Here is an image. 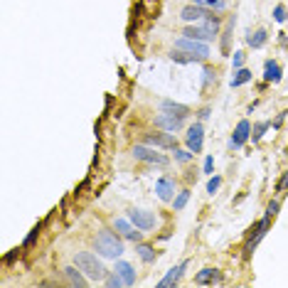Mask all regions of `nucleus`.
<instances>
[{"mask_svg": "<svg viewBox=\"0 0 288 288\" xmlns=\"http://www.w3.org/2000/svg\"><path fill=\"white\" fill-rule=\"evenodd\" d=\"M74 263L86 273V278H89V281H101V278H106V268H104V263H101L94 254H89V251H79V254L74 256Z\"/></svg>", "mask_w": 288, "mask_h": 288, "instance_id": "3", "label": "nucleus"}, {"mask_svg": "<svg viewBox=\"0 0 288 288\" xmlns=\"http://www.w3.org/2000/svg\"><path fill=\"white\" fill-rule=\"evenodd\" d=\"M251 138V123L244 118V121H239L236 123V128H234V133H232V138H229V148H241L244 143Z\"/></svg>", "mask_w": 288, "mask_h": 288, "instance_id": "7", "label": "nucleus"}, {"mask_svg": "<svg viewBox=\"0 0 288 288\" xmlns=\"http://www.w3.org/2000/svg\"><path fill=\"white\" fill-rule=\"evenodd\" d=\"M64 276H67V281H69V286H77V288H84V286H89V278H86V273L74 263V266H64V271H62Z\"/></svg>", "mask_w": 288, "mask_h": 288, "instance_id": "12", "label": "nucleus"}, {"mask_svg": "<svg viewBox=\"0 0 288 288\" xmlns=\"http://www.w3.org/2000/svg\"><path fill=\"white\" fill-rule=\"evenodd\" d=\"M146 143L148 146H156V148H175V138L170 133H148Z\"/></svg>", "mask_w": 288, "mask_h": 288, "instance_id": "14", "label": "nucleus"}, {"mask_svg": "<svg viewBox=\"0 0 288 288\" xmlns=\"http://www.w3.org/2000/svg\"><path fill=\"white\" fill-rule=\"evenodd\" d=\"M183 123H185V118H180V116H170V113H160V116L156 118V126H158V128H163V131H168V133L180 131V128H183Z\"/></svg>", "mask_w": 288, "mask_h": 288, "instance_id": "11", "label": "nucleus"}, {"mask_svg": "<svg viewBox=\"0 0 288 288\" xmlns=\"http://www.w3.org/2000/svg\"><path fill=\"white\" fill-rule=\"evenodd\" d=\"M106 286H108V288H121V286H126V283H123V278L113 271V273L106 276Z\"/></svg>", "mask_w": 288, "mask_h": 288, "instance_id": "29", "label": "nucleus"}, {"mask_svg": "<svg viewBox=\"0 0 288 288\" xmlns=\"http://www.w3.org/2000/svg\"><path fill=\"white\" fill-rule=\"evenodd\" d=\"M232 32H234V18L229 20L224 35H222V54H229V42H232Z\"/></svg>", "mask_w": 288, "mask_h": 288, "instance_id": "24", "label": "nucleus"}, {"mask_svg": "<svg viewBox=\"0 0 288 288\" xmlns=\"http://www.w3.org/2000/svg\"><path fill=\"white\" fill-rule=\"evenodd\" d=\"M156 192H158V197H160L163 202H170V200H173V192H175V183H173L170 178H160V180L156 183Z\"/></svg>", "mask_w": 288, "mask_h": 288, "instance_id": "18", "label": "nucleus"}, {"mask_svg": "<svg viewBox=\"0 0 288 288\" xmlns=\"http://www.w3.org/2000/svg\"><path fill=\"white\" fill-rule=\"evenodd\" d=\"M219 281H222V271L219 268H202L195 276V283L197 286H212V283H219Z\"/></svg>", "mask_w": 288, "mask_h": 288, "instance_id": "15", "label": "nucleus"}, {"mask_svg": "<svg viewBox=\"0 0 288 288\" xmlns=\"http://www.w3.org/2000/svg\"><path fill=\"white\" fill-rule=\"evenodd\" d=\"M175 47L187 50V52H192V54H200L202 59H207V57H209V47H207V42H200V40H192V37H185V35L175 42Z\"/></svg>", "mask_w": 288, "mask_h": 288, "instance_id": "8", "label": "nucleus"}, {"mask_svg": "<svg viewBox=\"0 0 288 288\" xmlns=\"http://www.w3.org/2000/svg\"><path fill=\"white\" fill-rule=\"evenodd\" d=\"M278 209H281V202H278V200H271V202H268V207H266V214H268V217H276V214H278Z\"/></svg>", "mask_w": 288, "mask_h": 288, "instance_id": "35", "label": "nucleus"}, {"mask_svg": "<svg viewBox=\"0 0 288 288\" xmlns=\"http://www.w3.org/2000/svg\"><path fill=\"white\" fill-rule=\"evenodd\" d=\"M140 232H143V229H140ZM140 232H135V229H131V232L126 234V239H131V241H135V244H138V241H140Z\"/></svg>", "mask_w": 288, "mask_h": 288, "instance_id": "39", "label": "nucleus"}, {"mask_svg": "<svg viewBox=\"0 0 288 288\" xmlns=\"http://www.w3.org/2000/svg\"><path fill=\"white\" fill-rule=\"evenodd\" d=\"M286 18H288L286 5H276V8H273V20H276V23H286Z\"/></svg>", "mask_w": 288, "mask_h": 288, "instance_id": "32", "label": "nucleus"}, {"mask_svg": "<svg viewBox=\"0 0 288 288\" xmlns=\"http://www.w3.org/2000/svg\"><path fill=\"white\" fill-rule=\"evenodd\" d=\"M135 251H138V256L146 261V263H153V261H156V251H153V246H148V244H140V241H138Z\"/></svg>", "mask_w": 288, "mask_h": 288, "instance_id": "22", "label": "nucleus"}, {"mask_svg": "<svg viewBox=\"0 0 288 288\" xmlns=\"http://www.w3.org/2000/svg\"><path fill=\"white\" fill-rule=\"evenodd\" d=\"M207 175H212V170H214V160H212V156H207L205 158V168H202Z\"/></svg>", "mask_w": 288, "mask_h": 288, "instance_id": "38", "label": "nucleus"}, {"mask_svg": "<svg viewBox=\"0 0 288 288\" xmlns=\"http://www.w3.org/2000/svg\"><path fill=\"white\" fill-rule=\"evenodd\" d=\"M207 15H212L205 5H195V3H190V5H185L183 10H180V18L185 20V23H200V20H205Z\"/></svg>", "mask_w": 288, "mask_h": 288, "instance_id": "10", "label": "nucleus"}, {"mask_svg": "<svg viewBox=\"0 0 288 288\" xmlns=\"http://www.w3.org/2000/svg\"><path fill=\"white\" fill-rule=\"evenodd\" d=\"M128 219H131V224H135V229H143V232H151L156 227V217L148 209L133 207V209H128Z\"/></svg>", "mask_w": 288, "mask_h": 288, "instance_id": "5", "label": "nucleus"}, {"mask_svg": "<svg viewBox=\"0 0 288 288\" xmlns=\"http://www.w3.org/2000/svg\"><path fill=\"white\" fill-rule=\"evenodd\" d=\"M268 128H271V123H268V121H261V123H256V126H254V131H251V138H254V143H259Z\"/></svg>", "mask_w": 288, "mask_h": 288, "instance_id": "25", "label": "nucleus"}, {"mask_svg": "<svg viewBox=\"0 0 288 288\" xmlns=\"http://www.w3.org/2000/svg\"><path fill=\"white\" fill-rule=\"evenodd\" d=\"M183 35L192 37V40H200V42H212L219 35V18L217 15H207L202 25H187L183 30Z\"/></svg>", "mask_w": 288, "mask_h": 288, "instance_id": "2", "label": "nucleus"}, {"mask_svg": "<svg viewBox=\"0 0 288 288\" xmlns=\"http://www.w3.org/2000/svg\"><path fill=\"white\" fill-rule=\"evenodd\" d=\"M202 146H205V128H202V123H195L187 131V148L197 156V153H202Z\"/></svg>", "mask_w": 288, "mask_h": 288, "instance_id": "9", "label": "nucleus"}, {"mask_svg": "<svg viewBox=\"0 0 288 288\" xmlns=\"http://www.w3.org/2000/svg\"><path fill=\"white\" fill-rule=\"evenodd\" d=\"M170 59H173V62H178V64H192V62H202V57H200V54H192V52H187V50H180V47H175V50L170 52Z\"/></svg>", "mask_w": 288, "mask_h": 288, "instance_id": "19", "label": "nucleus"}, {"mask_svg": "<svg viewBox=\"0 0 288 288\" xmlns=\"http://www.w3.org/2000/svg\"><path fill=\"white\" fill-rule=\"evenodd\" d=\"M276 190H278V192H286V190H288V170H286V173L281 175V180L276 183Z\"/></svg>", "mask_w": 288, "mask_h": 288, "instance_id": "36", "label": "nucleus"}, {"mask_svg": "<svg viewBox=\"0 0 288 288\" xmlns=\"http://www.w3.org/2000/svg\"><path fill=\"white\" fill-rule=\"evenodd\" d=\"M94 251L106 256V259H118L123 254V241L111 229H101L94 239Z\"/></svg>", "mask_w": 288, "mask_h": 288, "instance_id": "1", "label": "nucleus"}, {"mask_svg": "<svg viewBox=\"0 0 288 288\" xmlns=\"http://www.w3.org/2000/svg\"><path fill=\"white\" fill-rule=\"evenodd\" d=\"M244 52H234V69H241L244 67Z\"/></svg>", "mask_w": 288, "mask_h": 288, "instance_id": "37", "label": "nucleus"}, {"mask_svg": "<svg viewBox=\"0 0 288 288\" xmlns=\"http://www.w3.org/2000/svg\"><path fill=\"white\" fill-rule=\"evenodd\" d=\"M268 222H271V217L268 214H263V219H259L251 229H249V236H246V244H244V259L249 261L251 259V254H254V249L259 246V241L266 236V232H268Z\"/></svg>", "mask_w": 288, "mask_h": 288, "instance_id": "4", "label": "nucleus"}, {"mask_svg": "<svg viewBox=\"0 0 288 288\" xmlns=\"http://www.w3.org/2000/svg\"><path fill=\"white\" fill-rule=\"evenodd\" d=\"M249 79H251V72L241 67V69H236V77H232V81H229V84H232V89H236V86H241V84H246Z\"/></svg>", "mask_w": 288, "mask_h": 288, "instance_id": "23", "label": "nucleus"}, {"mask_svg": "<svg viewBox=\"0 0 288 288\" xmlns=\"http://www.w3.org/2000/svg\"><path fill=\"white\" fill-rule=\"evenodd\" d=\"M160 113H170V116L187 118V116H190V106H185V104H175V101H163V104H160Z\"/></svg>", "mask_w": 288, "mask_h": 288, "instance_id": "17", "label": "nucleus"}, {"mask_svg": "<svg viewBox=\"0 0 288 288\" xmlns=\"http://www.w3.org/2000/svg\"><path fill=\"white\" fill-rule=\"evenodd\" d=\"M281 67H278V62H273V59H266L263 62V81L266 84H278L281 81Z\"/></svg>", "mask_w": 288, "mask_h": 288, "instance_id": "16", "label": "nucleus"}, {"mask_svg": "<svg viewBox=\"0 0 288 288\" xmlns=\"http://www.w3.org/2000/svg\"><path fill=\"white\" fill-rule=\"evenodd\" d=\"M219 185H222V178H219V175L209 178V183H207V195H214V192L219 190Z\"/></svg>", "mask_w": 288, "mask_h": 288, "instance_id": "33", "label": "nucleus"}, {"mask_svg": "<svg viewBox=\"0 0 288 288\" xmlns=\"http://www.w3.org/2000/svg\"><path fill=\"white\" fill-rule=\"evenodd\" d=\"M40 232H42V224H37V227H32V229H30V234L25 236V241H23V249H30V246L35 244V239L40 236Z\"/></svg>", "mask_w": 288, "mask_h": 288, "instance_id": "27", "label": "nucleus"}, {"mask_svg": "<svg viewBox=\"0 0 288 288\" xmlns=\"http://www.w3.org/2000/svg\"><path fill=\"white\" fill-rule=\"evenodd\" d=\"M113 271L123 278V283H126V286H135V271H133V266H131L128 261H118Z\"/></svg>", "mask_w": 288, "mask_h": 288, "instance_id": "20", "label": "nucleus"}, {"mask_svg": "<svg viewBox=\"0 0 288 288\" xmlns=\"http://www.w3.org/2000/svg\"><path fill=\"white\" fill-rule=\"evenodd\" d=\"M209 113H212V111H209V108H207V106H205V108H202V111H200V113H197V116H200V121H205V118H207V116H209Z\"/></svg>", "mask_w": 288, "mask_h": 288, "instance_id": "40", "label": "nucleus"}, {"mask_svg": "<svg viewBox=\"0 0 288 288\" xmlns=\"http://www.w3.org/2000/svg\"><path fill=\"white\" fill-rule=\"evenodd\" d=\"M266 40H268V32H266V30H256L254 35H249V37H246L249 47H254V50H261V47L266 45Z\"/></svg>", "mask_w": 288, "mask_h": 288, "instance_id": "21", "label": "nucleus"}, {"mask_svg": "<svg viewBox=\"0 0 288 288\" xmlns=\"http://www.w3.org/2000/svg\"><path fill=\"white\" fill-rule=\"evenodd\" d=\"M113 229L121 232V234L126 236V234L131 232V219H116V222H113Z\"/></svg>", "mask_w": 288, "mask_h": 288, "instance_id": "30", "label": "nucleus"}, {"mask_svg": "<svg viewBox=\"0 0 288 288\" xmlns=\"http://www.w3.org/2000/svg\"><path fill=\"white\" fill-rule=\"evenodd\" d=\"M214 77H217V74H214V69H212V67H205V69H202V86L207 89V86L212 84V79H214Z\"/></svg>", "mask_w": 288, "mask_h": 288, "instance_id": "31", "label": "nucleus"}, {"mask_svg": "<svg viewBox=\"0 0 288 288\" xmlns=\"http://www.w3.org/2000/svg\"><path fill=\"white\" fill-rule=\"evenodd\" d=\"M192 158H195V153H192L190 148H187V151H183V148H175V160H178V163H190Z\"/></svg>", "mask_w": 288, "mask_h": 288, "instance_id": "28", "label": "nucleus"}, {"mask_svg": "<svg viewBox=\"0 0 288 288\" xmlns=\"http://www.w3.org/2000/svg\"><path fill=\"white\" fill-rule=\"evenodd\" d=\"M190 202V190H183L178 197H175V202H173V207H175V212H180V209H185V205Z\"/></svg>", "mask_w": 288, "mask_h": 288, "instance_id": "26", "label": "nucleus"}, {"mask_svg": "<svg viewBox=\"0 0 288 288\" xmlns=\"http://www.w3.org/2000/svg\"><path fill=\"white\" fill-rule=\"evenodd\" d=\"M195 5H214L217 10H224V0H192Z\"/></svg>", "mask_w": 288, "mask_h": 288, "instance_id": "34", "label": "nucleus"}, {"mask_svg": "<svg viewBox=\"0 0 288 288\" xmlns=\"http://www.w3.org/2000/svg\"><path fill=\"white\" fill-rule=\"evenodd\" d=\"M187 263H190V261H183L180 266H173V268H170V271L160 278V283H158V286H160V288H170V286H175V283L183 278V273H185Z\"/></svg>", "mask_w": 288, "mask_h": 288, "instance_id": "13", "label": "nucleus"}, {"mask_svg": "<svg viewBox=\"0 0 288 288\" xmlns=\"http://www.w3.org/2000/svg\"><path fill=\"white\" fill-rule=\"evenodd\" d=\"M133 158L135 160H143V163H151V165H168V158L165 156H160V153H156L153 148H148V146H135L133 148Z\"/></svg>", "mask_w": 288, "mask_h": 288, "instance_id": "6", "label": "nucleus"}]
</instances>
